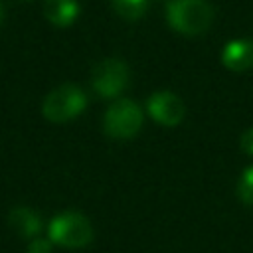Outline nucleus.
<instances>
[{"label": "nucleus", "instance_id": "nucleus-11", "mask_svg": "<svg viewBox=\"0 0 253 253\" xmlns=\"http://www.w3.org/2000/svg\"><path fill=\"white\" fill-rule=\"evenodd\" d=\"M237 196L243 204L253 206V164L241 172L237 182Z\"/></svg>", "mask_w": 253, "mask_h": 253}, {"label": "nucleus", "instance_id": "nucleus-12", "mask_svg": "<svg viewBox=\"0 0 253 253\" xmlns=\"http://www.w3.org/2000/svg\"><path fill=\"white\" fill-rule=\"evenodd\" d=\"M51 247H53V243L49 237H36L30 241L26 253H51Z\"/></svg>", "mask_w": 253, "mask_h": 253}, {"label": "nucleus", "instance_id": "nucleus-7", "mask_svg": "<svg viewBox=\"0 0 253 253\" xmlns=\"http://www.w3.org/2000/svg\"><path fill=\"white\" fill-rule=\"evenodd\" d=\"M221 61L231 71H245L253 67V40L237 38L223 45Z\"/></svg>", "mask_w": 253, "mask_h": 253}, {"label": "nucleus", "instance_id": "nucleus-1", "mask_svg": "<svg viewBox=\"0 0 253 253\" xmlns=\"http://www.w3.org/2000/svg\"><path fill=\"white\" fill-rule=\"evenodd\" d=\"M166 20L176 32L198 36L211 26L213 8L208 0H168Z\"/></svg>", "mask_w": 253, "mask_h": 253}, {"label": "nucleus", "instance_id": "nucleus-13", "mask_svg": "<svg viewBox=\"0 0 253 253\" xmlns=\"http://www.w3.org/2000/svg\"><path fill=\"white\" fill-rule=\"evenodd\" d=\"M241 148H243L247 154L253 156V126L247 128V130L241 134Z\"/></svg>", "mask_w": 253, "mask_h": 253}, {"label": "nucleus", "instance_id": "nucleus-5", "mask_svg": "<svg viewBox=\"0 0 253 253\" xmlns=\"http://www.w3.org/2000/svg\"><path fill=\"white\" fill-rule=\"evenodd\" d=\"M128 83V67L119 57H107L99 61L91 75V85L97 95L105 99L119 97Z\"/></svg>", "mask_w": 253, "mask_h": 253}, {"label": "nucleus", "instance_id": "nucleus-9", "mask_svg": "<svg viewBox=\"0 0 253 253\" xmlns=\"http://www.w3.org/2000/svg\"><path fill=\"white\" fill-rule=\"evenodd\" d=\"M79 4L77 0H43V16L59 28H65L73 24L79 16Z\"/></svg>", "mask_w": 253, "mask_h": 253}, {"label": "nucleus", "instance_id": "nucleus-10", "mask_svg": "<svg viewBox=\"0 0 253 253\" xmlns=\"http://www.w3.org/2000/svg\"><path fill=\"white\" fill-rule=\"evenodd\" d=\"M113 8L125 20H138L148 8V0H113Z\"/></svg>", "mask_w": 253, "mask_h": 253}, {"label": "nucleus", "instance_id": "nucleus-4", "mask_svg": "<svg viewBox=\"0 0 253 253\" xmlns=\"http://www.w3.org/2000/svg\"><path fill=\"white\" fill-rule=\"evenodd\" d=\"M142 126V109L130 99L115 101L103 119V128L113 138H130Z\"/></svg>", "mask_w": 253, "mask_h": 253}, {"label": "nucleus", "instance_id": "nucleus-8", "mask_svg": "<svg viewBox=\"0 0 253 253\" xmlns=\"http://www.w3.org/2000/svg\"><path fill=\"white\" fill-rule=\"evenodd\" d=\"M8 221L12 225V229L24 237V239H36L40 237L42 231V217L36 210L28 208V206H18L8 213Z\"/></svg>", "mask_w": 253, "mask_h": 253}, {"label": "nucleus", "instance_id": "nucleus-14", "mask_svg": "<svg viewBox=\"0 0 253 253\" xmlns=\"http://www.w3.org/2000/svg\"><path fill=\"white\" fill-rule=\"evenodd\" d=\"M2 20H4V6H2V2H0V24H2Z\"/></svg>", "mask_w": 253, "mask_h": 253}, {"label": "nucleus", "instance_id": "nucleus-2", "mask_svg": "<svg viewBox=\"0 0 253 253\" xmlns=\"http://www.w3.org/2000/svg\"><path fill=\"white\" fill-rule=\"evenodd\" d=\"M47 237L59 247L81 249L93 241V225L79 211H61L49 219Z\"/></svg>", "mask_w": 253, "mask_h": 253}, {"label": "nucleus", "instance_id": "nucleus-3", "mask_svg": "<svg viewBox=\"0 0 253 253\" xmlns=\"http://www.w3.org/2000/svg\"><path fill=\"white\" fill-rule=\"evenodd\" d=\"M85 107H87L85 93L77 85L65 83L47 93L42 105V113L51 123H65L79 117Z\"/></svg>", "mask_w": 253, "mask_h": 253}, {"label": "nucleus", "instance_id": "nucleus-6", "mask_svg": "<svg viewBox=\"0 0 253 253\" xmlns=\"http://www.w3.org/2000/svg\"><path fill=\"white\" fill-rule=\"evenodd\" d=\"M148 115L162 126H176L186 113L182 99L172 91H156L146 101Z\"/></svg>", "mask_w": 253, "mask_h": 253}]
</instances>
